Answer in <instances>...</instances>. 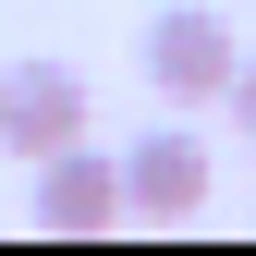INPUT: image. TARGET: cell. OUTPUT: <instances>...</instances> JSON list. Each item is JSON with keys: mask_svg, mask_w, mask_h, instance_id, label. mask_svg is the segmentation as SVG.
<instances>
[{"mask_svg": "<svg viewBox=\"0 0 256 256\" xmlns=\"http://www.w3.org/2000/svg\"><path fill=\"white\" fill-rule=\"evenodd\" d=\"M86 134V74L74 61H0V158H49Z\"/></svg>", "mask_w": 256, "mask_h": 256, "instance_id": "cell-1", "label": "cell"}, {"mask_svg": "<svg viewBox=\"0 0 256 256\" xmlns=\"http://www.w3.org/2000/svg\"><path fill=\"white\" fill-rule=\"evenodd\" d=\"M134 61H146V86H158L171 110H208L220 86H232V61H244V49H232V24H220V12H196V0H183V12H158V24H146V49H134Z\"/></svg>", "mask_w": 256, "mask_h": 256, "instance_id": "cell-2", "label": "cell"}, {"mask_svg": "<svg viewBox=\"0 0 256 256\" xmlns=\"http://www.w3.org/2000/svg\"><path fill=\"white\" fill-rule=\"evenodd\" d=\"M122 208H134V220H196L208 208V146L183 134V122L134 134V146H122Z\"/></svg>", "mask_w": 256, "mask_h": 256, "instance_id": "cell-3", "label": "cell"}, {"mask_svg": "<svg viewBox=\"0 0 256 256\" xmlns=\"http://www.w3.org/2000/svg\"><path fill=\"white\" fill-rule=\"evenodd\" d=\"M37 220H49V232H110V220H134V208H122V158H98V146H49L37 158Z\"/></svg>", "mask_w": 256, "mask_h": 256, "instance_id": "cell-4", "label": "cell"}, {"mask_svg": "<svg viewBox=\"0 0 256 256\" xmlns=\"http://www.w3.org/2000/svg\"><path fill=\"white\" fill-rule=\"evenodd\" d=\"M220 110H232V134L256 146V61H232V86H220Z\"/></svg>", "mask_w": 256, "mask_h": 256, "instance_id": "cell-5", "label": "cell"}]
</instances>
